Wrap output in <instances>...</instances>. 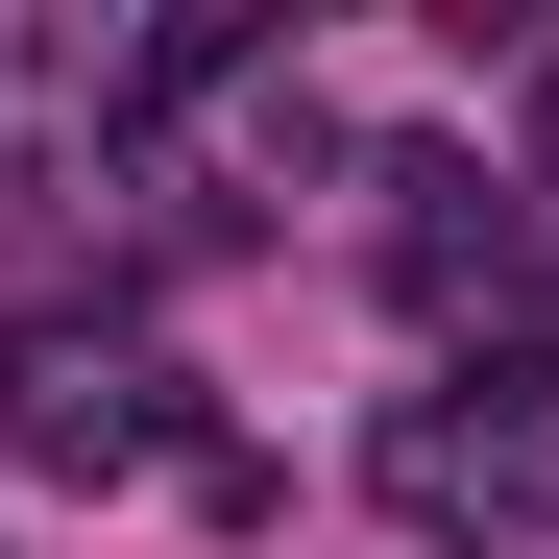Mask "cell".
Wrapping results in <instances>:
<instances>
[{
  "label": "cell",
  "instance_id": "1",
  "mask_svg": "<svg viewBox=\"0 0 559 559\" xmlns=\"http://www.w3.org/2000/svg\"><path fill=\"white\" fill-rule=\"evenodd\" d=\"M0 414H25V462L122 487V462H170V365L98 341V317H25V341H0Z\"/></svg>",
  "mask_w": 559,
  "mask_h": 559
},
{
  "label": "cell",
  "instance_id": "2",
  "mask_svg": "<svg viewBox=\"0 0 559 559\" xmlns=\"http://www.w3.org/2000/svg\"><path fill=\"white\" fill-rule=\"evenodd\" d=\"M390 195H414V219H390V267H414L438 317H462V293H487V317L535 293V195H487V170H390Z\"/></svg>",
  "mask_w": 559,
  "mask_h": 559
}]
</instances>
